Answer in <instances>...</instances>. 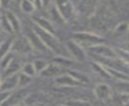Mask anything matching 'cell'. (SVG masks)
<instances>
[{
  "label": "cell",
  "instance_id": "7a4b0ae2",
  "mask_svg": "<svg viewBox=\"0 0 129 106\" xmlns=\"http://www.w3.org/2000/svg\"><path fill=\"white\" fill-rule=\"evenodd\" d=\"M2 97H3V95H0V99H1V98H2Z\"/></svg>",
  "mask_w": 129,
  "mask_h": 106
},
{
  "label": "cell",
  "instance_id": "6da1fadb",
  "mask_svg": "<svg viewBox=\"0 0 129 106\" xmlns=\"http://www.w3.org/2000/svg\"><path fill=\"white\" fill-rule=\"evenodd\" d=\"M56 1H57L59 10L61 11L62 15L66 18H70L71 15H72V13H73V10H72V6L68 2V0H56Z\"/></svg>",
  "mask_w": 129,
  "mask_h": 106
}]
</instances>
